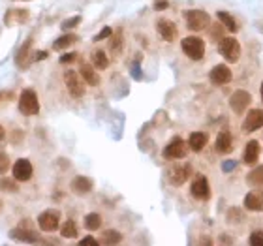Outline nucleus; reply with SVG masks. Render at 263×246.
<instances>
[{
	"mask_svg": "<svg viewBox=\"0 0 263 246\" xmlns=\"http://www.w3.org/2000/svg\"><path fill=\"white\" fill-rule=\"evenodd\" d=\"M19 111L24 116H36L40 113V100L34 88H24L19 96Z\"/></svg>",
	"mask_w": 263,
	"mask_h": 246,
	"instance_id": "1",
	"label": "nucleus"
},
{
	"mask_svg": "<svg viewBox=\"0 0 263 246\" xmlns=\"http://www.w3.org/2000/svg\"><path fill=\"white\" fill-rule=\"evenodd\" d=\"M180 47L190 60H202L205 56V42L198 36H186L184 40H180Z\"/></svg>",
	"mask_w": 263,
	"mask_h": 246,
	"instance_id": "2",
	"label": "nucleus"
},
{
	"mask_svg": "<svg viewBox=\"0 0 263 246\" xmlns=\"http://www.w3.org/2000/svg\"><path fill=\"white\" fill-rule=\"evenodd\" d=\"M186 24L188 28L194 32H202L205 30L210 24V16L205 12V10H188L184 14Z\"/></svg>",
	"mask_w": 263,
	"mask_h": 246,
	"instance_id": "3",
	"label": "nucleus"
},
{
	"mask_svg": "<svg viewBox=\"0 0 263 246\" xmlns=\"http://www.w3.org/2000/svg\"><path fill=\"white\" fill-rule=\"evenodd\" d=\"M218 51H220V54L224 56L226 60L232 62V64H235V62L240 58V46L235 38H222L220 40Z\"/></svg>",
	"mask_w": 263,
	"mask_h": 246,
	"instance_id": "4",
	"label": "nucleus"
},
{
	"mask_svg": "<svg viewBox=\"0 0 263 246\" xmlns=\"http://www.w3.org/2000/svg\"><path fill=\"white\" fill-rule=\"evenodd\" d=\"M38 226L42 231L46 233H53V231L58 230L60 226V212L54 210V208H47L42 214L38 216Z\"/></svg>",
	"mask_w": 263,
	"mask_h": 246,
	"instance_id": "5",
	"label": "nucleus"
},
{
	"mask_svg": "<svg viewBox=\"0 0 263 246\" xmlns=\"http://www.w3.org/2000/svg\"><path fill=\"white\" fill-rule=\"evenodd\" d=\"M186 152H188V145H186V141L182 138H173L166 145L164 148V158L166 160H178V158H184Z\"/></svg>",
	"mask_w": 263,
	"mask_h": 246,
	"instance_id": "6",
	"label": "nucleus"
},
{
	"mask_svg": "<svg viewBox=\"0 0 263 246\" xmlns=\"http://www.w3.org/2000/svg\"><path fill=\"white\" fill-rule=\"evenodd\" d=\"M64 83H66V88H68L72 98L78 100V98H83V96H85V85H83L81 77H79L74 70H68V72L64 74Z\"/></svg>",
	"mask_w": 263,
	"mask_h": 246,
	"instance_id": "7",
	"label": "nucleus"
},
{
	"mask_svg": "<svg viewBox=\"0 0 263 246\" xmlns=\"http://www.w3.org/2000/svg\"><path fill=\"white\" fill-rule=\"evenodd\" d=\"M12 173H14V178H17L19 182H26V180H30L32 175H34V168H32L30 160L19 158V160H16V164H14Z\"/></svg>",
	"mask_w": 263,
	"mask_h": 246,
	"instance_id": "8",
	"label": "nucleus"
},
{
	"mask_svg": "<svg viewBox=\"0 0 263 246\" xmlns=\"http://www.w3.org/2000/svg\"><path fill=\"white\" fill-rule=\"evenodd\" d=\"M192 175V166L190 164H180V166H175L171 168L170 173H168V178L173 186H182L190 178Z\"/></svg>",
	"mask_w": 263,
	"mask_h": 246,
	"instance_id": "9",
	"label": "nucleus"
},
{
	"mask_svg": "<svg viewBox=\"0 0 263 246\" xmlns=\"http://www.w3.org/2000/svg\"><path fill=\"white\" fill-rule=\"evenodd\" d=\"M190 194H192V198L200 201H207L210 198V186H209V180L207 177H203V175H198V177L194 178L192 186H190Z\"/></svg>",
	"mask_w": 263,
	"mask_h": 246,
	"instance_id": "10",
	"label": "nucleus"
},
{
	"mask_svg": "<svg viewBox=\"0 0 263 246\" xmlns=\"http://www.w3.org/2000/svg\"><path fill=\"white\" fill-rule=\"evenodd\" d=\"M250 102H252L250 92H246V90H235L232 94V98H230V106H232V109L237 115H242L248 106H250Z\"/></svg>",
	"mask_w": 263,
	"mask_h": 246,
	"instance_id": "11",
	"label": "nucleus"
},
{
	"mask_svg": "<svg viewBox=\"0 0 263 246\" xmlns=\"http://www.w3.org/2000/svg\"><path fill=\"white\" fill-rule=\"evenodd\" d=\"M209 81L212 85H226L232 81V70L228 68L226 64H216L214 68L210 70Z\"/></svg>",
	"mask_w": 263,
	"mask_h": 246,
	"instance_id": "12",
	"label": "nucleus"
},
{
	"mask_svg": "<svg viewBox=\"0 0 263 246\" xmlns=\"http://www.w3.org/2000/svg\"><path fill=\"white\" fill-rule=\"evenodd\" d=\"M263 126V111L262 109H250L246 118L242 120V132H256Z\"/></svg>",
	"mask_w": 263,
	"mask_h": 246,
	"instance_id": "13",
	"label": "nucleus"
},
{
	"mask_svg": "<svg viewBox=\"0 0 263 246\" xmlns=\"http://www.w3.org/2000/svg\"><path fill=\"white\" fill-rule=\"evenodd\" d=\"M94 188V182L92 178L85 177V175H78V177L72 178L70 182V190L74 194H78V196H86V194H90Z\"/></svg>",
	"mask_w": 263,
	"mask_h": 246,
	"instance_id": "14",
	"label": "nucleus"
},
{
	"mask_svg": "<svg viewBox=\"0 0 263 246\" xmlns=\"http://www.w3.org/2000/svg\"><path fill=\"white\" fill-rule=\"evenodd\" d=\"M30 21V14H28V10L24 8H16V10H8L6 12V16H4V24H24Z\"/></svg>",
	"mask_w": 263,
	"mask_h": 246,
	"instance_id": "15",
	"label": "nucleus"
},
{
	"mask_svg": "<svg viewBox=\"0 0 263 246\" xmlns=\"http://www.w3.org/2000/svg\"><path fill=\"white\" fill-rule=\"evenodd\" d=\"M156 30H158V34L162 36V40H166V42H175V38H177V24L173 23V21H170V19H160L158 23H156Z\"/></svg>",
	"mask_w": 263,
	"mask_h": 246,
	"instance_id": "16",
	"label": "nucleus"
},
{
	"mask_svg": "<svg viewBox=\"0 0 263 246\" xmlns=\"http://www.w3.org/2000/svg\"><path fill=\"white\" fill-rule=\"evenodd\" d=\"M10 237L16 238V240H21V242H32V244H36V242H44V238L40 237L36 231L24 230L23 226L10 231Z\"/></svg>",
	"mask_w": 263,
	"mask_h": 246,
	"instance_id": "17",
	"label": "nucleus"
},
{
	"mask_svg": "<svg viewBox=\"0 0 263 246\" xmlns=\"http://www.w3.org/2000/svg\"><path fill=\"white\" fill-rule=\"evenodd\" d=\"M30 47H32V38H28L23 46L19 47V51L16 53V64L17 68L26 70L32 64V56H30Z\"/></svg>",
	"mask_w": 263,
	"mask_h": 246,
	"instance_id": "18",
	"label": "nucleus"
},
{
	"mask_svg": "<svg viewBox=\"0 0 263 246\" xmlns=\"http://www.w3.org/2000/svg\"><path fill=\"white\" fill-rule=\"evenodd\" d=\"M258 158H260V143L256 139H252V141H248L244 150H242V162L246 166H254Z\"/></svg>",
	"mask_w": 263,
	"mask_h": 246,
	"instance_id": "19",
	"label": "nucleus"
},
{
	"mask_svg": "<svg viewBox=\"0 0 263 246\" xmlns=\"http://www.w3.org/2000/svg\"><path fill=\"white\" fill-rule=\"evenodd\" d=\"M233 148V139H232V134L228 130H222L220 134H218L216 138V143H214V150L220 154H228L232 152Z\"/></svg>",
	"mask_w": 263,
	"mask_h": 246,
	"instance_id": "20",
	"label": "nucleus"
},
{
	"mask_svg": "<svg viewBox=\"0 0 263 246\" xmlns=\"http://www.w3.org/2000/svg\"><path fill=\"white\" fill-rule=\"evenodd\" d=\"M242 205L246 210H252V212H262L263 210V196L260 192H250L244 196V201Z\"/></svg>",
	"mask_w": 263,
	"mask_h": 246,
	"instance_id": "21",
	"label": "nucleus"
},
{
	"mask_svg": "<svg viewBox=\"0 0 263 246\" xmlns=\"http://www.w3.org/2000/svg\"><path fill=\"white\" fill-rule=\"evenodd\" d=\"M207 141H209V138H207L205 132H194L188 138V146L192 148L194 152H202L205 145H207Z\"/></svg>",
	"mask_w": 263,
	"mask_h": 246,
	"instance_id": "22",
	"label": "nucleus"
},
{
	"mask_svg": "<svg viewBox=\"0 0 263 246\" xmlns=\"http://www.w3.org/2000/svg\"><path fill=\"white\" fill-rule=\"evenodd\" d=\"M79 74H81V77H83V81H85L86 85H90V86L100 85V76L96 74V70H94L92 66H88V64H81Z\"/></svg>",
	"mask_w": 263,
	"mask_h": 246,
	"instance_id": "23",
	"label": "nucleus"
},
{
	"mask_svg": "<svg viewBox=\"0 0 263 246\" xmlns=\"http://www.w3.org/2000/svg\"><path fill=\"white\" fill-rule=\"evenodd\" d=\"M78 40L79 38L76 34H64V36H60V38H56L53 42V49L54 51H64V49H68L70 46H74Z\"/></svg>",
	"mask_w": 263,
	"mask_h": 246,
	"instance_id": "24",
	"label": "nucleus"
},
{
	"mask_svg": "<svg viewBox=\"0 0 263 246\" xmlns=\"http://www.w3.org/2000/svg\"><path fill=\"white\" fill-rule=\"evenodd\" d=\"M122 46H124V38H122V30L118 28V30H115L111 36H109V51L111 53L118 54L120 51H122Z\"/></svg>",
	"mask_w": 263,
	"mask_h": 246,
	"instance_id": "25",
	"label": "nucleus"
},
{
	"mask_svg": "<svg viewBox=\"0 0 263 246\" xmlns=\"http://www.w3.org/2000/svg\"><path fill=\"white\" fill-rule=\"evenodd\" d=\"M216 17L220 19V23L224 24L228 30H232L233 34L239 30V24H237V21H235V17H233L232 14H228V12H218Z\"/></svg>",
	"mask_w": 263,
	"mask_h": 246,
	"instance_id": "26",
	"label": "nucleus"
},
{
	"mask_svg": "<svg viewBox=\"0 0 263 246\" xmlns=\"http://www.w3.org/2000/svg\"><path fill=\"white\" fill-rule=\"evenodd\" d=\"M92 66L96 70H106L109 66V58L108 54H106V51H102V49H98V51H94L92 53Z\"/></svg>",
	"mask_w": 263,
	"mask_h": 246,
	"instance_id": "27",
	"label": "nucleus"
},
{
	"mask_svg": "<svg viewBox=\"0 0 263 246\" xmlns=\"http://www.w3.org/2000/svg\"><path fill=\"white\" fill-rule=\"evenodd\" d=\"M60 235L64 238H76L79 235L78 231V226H76V222L74 220H66V222L60 226Z\"/></svg>",
	"mask_w": 263,
	"mask_h": 246,
	"instance_id": "28",
	"label": "nucleus"
},
{
	"mask_svg": "<svg viewBox=\"0 0 263 246\" xmlns=\"http://www.w3.org/2000/svg\"><path fill=\"white\" fill-rule=\"evenodd\" d=\"M248 184L254 186V188H260V186L263 184V166H258L256 170H252L250 173H248Z\"/></svg>",
	"mask_w": 263,
	"mask_h": 246,
	"instance_id": "29",
	"label": "nucleus"
},
{
	"mask_svg": "<svg viewBox=\"0 0 263 246\" xmlns=\"http://www.w3.org/2000/svg\"><path fill=\"white\" fill-rule=\"evenodd\" d=\"M122 240V233L116 230H106L104 231V237H102V242L104 244H118Z\"/></svg>",
	"mask_w": 263,
	"mask_h": 246,
	"instance_id": "30",
	"label": "nucleus"
},
{
	"mask_svg": "<svg viewBox=\"0 0 263 246\" xmlns=\"http://www.w3.org/2000/svg\"><path fill=\"white\" fill-rule=\"evenodd\" d=\"M85 228L88 231H98L102 228V216L98 212H90L85 216Z\"/></svg>",
	"mask_w": 263,
	"mask_h": 246,
	"instance_id": "31",
	"label": "nucleus"
},
{
	"mask_svg": "<svg viewBox=\"0 0 263 246\" xmlns=\"http://www.w3.org/2000/svg\"><path fill=\"white\" fill-rule=\"evenodd\" d=\"M81 16H74V17H70V19H64L60 23V28L64 32H70V30H74V28H78L79 24H81Z\"/></svg>",
	"mask_w": 263,
	"mask_h": 246,
	"instance_id": "32",
	"label": "nucleus"
},
{
	"mask_svg": "<svg viewBox=\"0 0 263 246\" xmlns=\"http://www.w3.org/2000/svg\"><path fill=\"white\" fill-rule=\"evenodd\" d=\"M0 190H4V192H19L17 178H0Z\"/></svg>",
	"mask_w": 263,
	"mask_h": 246,
	"instance_id": "33",
	"label": "nucleus"
},
{
	"mask_svg": "<svg viewBox=\"0 0 263 246\" xmlns=\"http://www.w3.org/2000/svg\"><path fill=\"white\" fill-rule=\"evenodd\" d=\"M250 244L252 246H263V230H256L250 235Z\"/></svg>",
	"mask_w": 263,
	"mask_h": 246,
	"instance_id": "34",
	"label": "nucleus"
},
{
	"mask_svg": "<svg viewBox=\"0 0 263 246\" xmlns=\"http://www.w3.org/2000/svg\"><path fill=\"white\" fill-rule=\"evenodd\" d=\"M111 34H113V28H111V26H104V28H102V30L98 32V34H96V36L92 38V42H102V40H109V36H111Z\"/></svg>",
	"mask_w": 263,
	"mask_h": 246,
	"instance_id": "35",
	"label": "nucleus"
},
{
	"mask_svg": "<svg viewBox=\"0 0 263 246\" xmlns=\"http://www.w3.org/2000/svg\"><path fill=\"white\" fill-rule=\"evenodd\" d=\"M130 74H132V77H134L136 81H141V79H143V72H141V66H140V58L132 64Z\"/></svg>",
	"mask_w": 263,
	"mask_h": 246,
	"instance_id": "36",
	"label": "nucleus"
},
{
	"mask_svg": "<svg viewBox=\"0 0 263 246\" xmlns=\"http://www.w3.org/2000/svg\"><path fill=\"white\" fill-rule=\"evenodd\" d=\"M10 170V156L6 152H0V175H4Z\"/></svg>",
	"mask_w": 263,
	"mask_h": 246,
	"instance_id": "37",
	"label": "nucleus"
},
{
	"mask_svg": "<svg viewBox=\"0 0 263 246\" xmlns=\"http://www.w3.org/2000/svg\"><path fill=\"white\" fill-rule=\"evenodd\" d=\"M240 220H242L240 210H237V208H232V210L228 212V222H240Z\"/></svg>",
	"mask_w": 263,
	"mask_h": 246,
	"instance_id": "38",
	"label": "nucleus"
},
{
	"mask_svg": "<svg viewBox=\"0 0 263 246\" xmlns=\"http://www.w3.org/2000/svg\"><path fill=\"white\" fill-rule=\"evenodd\" d=\"M76 58H78V53H66L62 54L58 60H60V64H70V62H74Z\"/></svg>",
	"mask_w": 263,
	"mask_h": 246,
	"instance_id": "39",
	"label": "nucleus"
},
{
	"mask_svg": "<svg viewBox=\"0 0 263 246\" xmlns=\"http://www.w3.org/2000/svg\"><path fill=\"white\" fill-rule=\"evenodd\" d=\"M235 168H237V162L235 160H226L224 164H222V170H224V173H232Z\"/></svg>",
	"mask_w": 263,
	"mask_h": 246,
	"instance_id": "40",
	"label": "nucleus"
},
{
	"mask_svg": "<svg viewBox=\"0 0 263 246\" xmlns=\"http://www.w3.org/2000/svg\"><path fill=\"white\" fill-rule=\"evenodd\" d=\"M98 244H100V242H98L94 237H85L79 240V246H98Z\"/></svg>",
	"mask_w": 263,
	"mask_h": 246,
	"instance_id": "41",
	"label": "nucleus"
},
{
	"mask_svg": "<svg viewBox=\"0 0 263 246\" xmlns=\"http://www.w3.org/2000/svg\"><path fill=\"white\" fill-rule=\"evenodd\" d=\"M49 53L47 51H36V53L32 54V62H40V60H46Z\"/></svg>",
	"mask_w": 263,
	"mask_h": 246,
	"instance_id": "42",
	"label": "nucleus"
},
{
	"mask_svg": "<svg viewBox=\"0 0 263 246\" xmlns=\"http://www.w3.org/2000/svg\"><path fill=\"white\" fill-rule=\"evenodd\" d=\"M168 8H170V2H168V0H156L154 2L156 12H162V10H168Z\"/></svg>",
	"mask_w": 263,
	"mask_h": 246,
	"instance_id": "43",
	"label": "nucleus"
},
{
	"mask_svg": "<svg viewBox=\"0 0 263 246\" xmlns=\"http://www.w3.org/2000/svg\"><path fill=\"white\" fill-rule=\"evenodd\" d=\"M4 138H6V132H4V126L0 124V141H2Z\"/></svg>",
	"mask_w": 263,
	"mask_h": 246,
	"instance_id": "44",
	"label": "nucleus"
},
{
	"mask_svg": "<svg viewBox=\"0 0 263 246\" xmlns=\"http://www.w3.org/2000/svg\"><path fill=\"white\" fill-rule=\"evenodd\" d=\"M220 28H212V30H210V36H220Z\"/></svg>",
	"mask_w": 263,
	"mask_h": 246,
	"instance_id": "45",
	"label": "nucleus"
},
{
	"mask_svg": "<svg viewBox=\"0 0 263 246\" xmlns=\"http://www.w3.org/2000/svg\"><path fill=\"white\" fill-rule=\"evenodd\" d=\"M260 92H262V100H263V81H262V86H260Z\"/></svg>",
	"mask_w": 263,
	"mask_h": 246,
	"instance_id": "46",
	"label": "nucleus"
},
{
	"mask_svg": "<svg viewBox=\"0 0 263 246\" xmlns=\"http://www.w3.org/2000/svg\"><path fill=\"white\" fill-rule=\"evenodd\" d=\"M2 96H4V94H2V92H0V100H2Z\"/></svg>",
	"mask_w": 263,
	"mask_h": 246,
	"instance_id": "47",
	"label": "nucleus"
},
{
	"mask_svg": "<svg viewBox=\"0 0 263 246\" xmlns=\"http://www.w3.org/2000/svg\"><path fill=\"white\" fill-rule=\"evenodd\" d=\"M19 2H28V0H19Z\"/></svg>",
	"mask_w": 263,
	"mask_h": 246,
	"instance_id": "48",
	"label": "nucleus"
},
{
	"mask_svg": "<svg viewBox=\"0 0 263 246\" xmlns=\"http://www.w3.org/2000/svg\"><path fill=\"white\" fill-rule=\"evenodd\" d=\"M0 207H2V203H0Z\"/></svg>",
	"mask_w": 263,
	"mask_h": 246,
	"instance_id": "49",
	"label": "nucleus"
}]
</instances>
